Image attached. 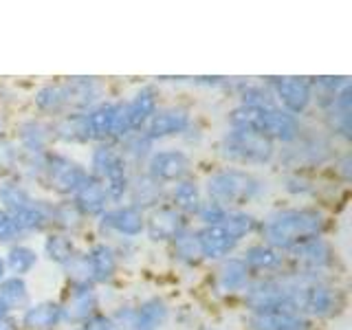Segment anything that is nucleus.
<instances>
[{
	"mask_svg": "<svg viewBox=\"0 0 352 330\" xmlns=\"http://www.w3.org/2000/svg\"><path fill=\"white\" fill-rule=\"evenodd\" d=\"M328 216L317 205L278 207L260 218L258 236L264 245L286 253L304 240L326 236Z\"/></svg>",
	"mask_w": 352,
	"mask_h": 330,
	"instance_id": "1",
	"label": "nucleus"
},
{
	"mask_svg": "<svg viewBox=\"0 0 352 330\" xmlns=\"http://www.w3.org/2000/svg\"><path fill=\"white\" fill-rule=\"evenodd\" d=\"M227 128L258 132V135L271 139L275 146H289L291 141L300 137L304 124L300 117L284 113L275 104L271 106L236 104L227 113Z\"/></svg>",
	"mask_w": 352,
	"mask_h": 330,
	"instance_id": "2",
	"label": "nucleus"
},
{
	"mask_svg": "<svg viewBox=\"0 0 352 330\" xmlns=\"http://www.w3.org/2000/svg\"><path fill=\"white\" fill-rule=\"evenodd\" d=\"M201 187L205 198L227 209H247L267 194V183L258 174L245 168H234V165H223L207 174Z\"/></svg>",
	"mask_w": 352,
	"mask_h": 330,
	"instance_id": "3",
	"label": "nucleus"
},
{
	"mask_svg": "<svg viewBox=\"0 0 352 330\" xmlns=\"http://www.w3.org/2000/svg\"><path fill=\"white\" fill-rule=\"evenodd\" d=\"M293 282V311L308 322L330 319L344 311V293L330 275L289 271Z\"/></svg>",
	"mask_w": 352,
	"mask_h": 330,
	"instance_id": "4",
	"label": "nucleus"
},
{
	"mask_svg": "<svg viewBox=\"0 0 352 330\" xmlns=\"http://www.w3.org/2000/svg\"><path fill=\"white\" fill-rule=\"evenodd\" d=\"M335 154H337L335 141L324 130L304 128L295 141L278 150L275 161L282 165L284 172H311L330 165Z\"/></svg>",
	"mask_w": 352,
	"mask_h": 330,
	"instance_id": "5",
	"label": "nucleus"
},
{
	"mask_svg": "<svg viewBox=\"0 0 352 330\" xmlns=\"http://www.w3.org/2000/svg\"><path fill=\"white\" fill-rule=\"evenodd\" d=\"M218 157L234 168H264L278 157V146L258 132L227 128L218 139Z\"/></svg>",
	"mask_w": 352,
	"mask_h": 330,
	"instance_id": "6",
	"label": "nucleus"
},
{
	"mask_svg": "<svg viewBox=\"0 0 352 330\" xmlns=\"http://www.w3.org/2000/svg\"><path fill=\"white\" fill-rule=\"evenodd\" d=\"M86 168L95 181L102 183L110 203L113 205L126 203L132 168L126 163V159L121 157V152L115 143H95Z\"/></svg>",
	"mask_w": 352,
	"mask_h": 330,
	"instance_id": "7",
	"label": "nucleus"
},
{
	"mask_svg": "<svg viewBox=\"0 0 352 330\" xmlns=\"http://www.w3.org/2000/svg\"><path fill=\"white\" fill-rule=\"evenodd\" d=\"M247 313L275 311V308H291L293 311V282L289 269L280 275L253 278L245 293L240 295Z\"/></svg>",
	"mask_w": 352,
	"mask_h": 330,
	"instance_id": "8",
	"label": "nucleus"
},
{
	"mask_svg": "<svg viewBox=\"0 0 352 330\" xmlns=\"http://www.w3.org/2000/svg\"><path fill=\"white\" fill-rule=\"evenodd\" d=\"M88 168L62 150H49L44 157L42 187L58 198H71L88 179Z\"/></svg>",
	"mask_w": 352,
	"mask_h": 330,
	"instance_id": "9",
	"label": "nucleus"
},
{
	"mask_svg": "<svg viewBox=\"0 0 352 330\" xmlns=\"http://www.w3.org/2000/svg\"><path fill=\"white\" fill-rule=\"evenodd\" d=\"M119 330H163L170 319V306L161 295H150L137 304H121L113 313Z\"/></svg>",
	"mask_w": 352,
	"mask_h": 330,
	"instance_id": "10",
	"label": "nucleus"
},
{
	"mask_svg": "<svg viewBox=\"0 0 352 330\" xmlns=\"http://www.w3.org/2000/svg\"><path fill=\"white\" fill-rule=\"evenodd\" d=\"M273 102L284 113L293 117H304L313 108V84L311 77L300 75H275L264 80Z\"/></svg>",
	"mask_w": 352,
	"mask_h": 330,
	"instance_id": "11",
	"label": "nucleus"
},
{
	"mask_svg": "<svg viewBox=\"0 0 352 330\" xmlns=\"http://www.w3.org/2000/svg\"><path fill=\"white\" fill-rule=\"evenodd\" d=\"M289 271H300V273H315V275H330L337 267V253L335 247L330 245V240L324 236L304 240L300 245H295L284 253Z\"/></svg>",
	"mask_w": 352,
	"mask_h": 330,
	"instance_id": "12",
	"label": "nucleus"
},
{
	"mask_svg": "<svg viewBox=\"0 0 352 330\" xmlns=\"http://www.w3.org/2000/svg\"><path fill=\"white\" fill-rule=\"evenodd\" d=\"M97 231L102 238L115 240H137L146 231V214L130 203L110 205L97 220Z\"/></svg>",
	"mask_w": 352,
	"mask_h": 330,
	"instance_id": "13",
	"label": "nucleus"
},
{
	"mask_svg": "<svg viewBox=\"0 0 352 330\" xmlns=\"http://www.w3.org/2000/svg\"><path fill=\"white\" fill-rule=\"evenodd\" d=\"M194 161L190 152L183 148H159L150 154V159L143 165V172L152 176L154 181L170 187L183 179L192 176Z\"/></svg>",
	"mask_w": 352,
	"mask_h": 330,
	"instance_id": "14",
	"label": "nucleus"
},
{
	"mask_svg": "<svg viewBox=\"0 0 352 330\" xmlns=\"http://www.w3.org/2000/svg\"><path fill=\"white\" fill-rule=\"evenodd\" d=\"M64 324L71 328H80L93 315L102 313L97 286L93 284H66V293L60 300Z\"/></svg>",
	"mask_w": 352,
	"mask_h": 330,
	"instance_id": "15",
	"label": "nucleus"
},
{
	"mask_svg": "<svg viewBox=\"0 0 352 330\" xmlns=\"http://www.w3.org/2000/svg\"><path fill=\"white\" fill-rule=\"evenodd\" d=\"M192 227V220L179 214L172 205L163 203L146 214V236L154 245H172V242Z\"/></svg>",
	"mask_w": 352,
	"mask_h": 330,
	"instance_id": "16",
	"label": "nucleus"
},
{
	"mask_svg": "<svg viewBox=\"0 0 352 330\" xmlns=\"http://www.w3.org/2000/svg\"><path fill=\"white\" fill-rule=\"evenodd\" d=\"M324 119V132L337 141L348 143L352 139V84L350 80L339 88L326 108L319 110Z\"/></svg>",
	"mask_w": 352,
	"mask_h": 330,
	"instance_id": "17",
	"label": "nucleus"
},
{
	"mask_svg": "<svg viewBox=\"0 0 352 330\" xmlns=\"http://www.w3.org/2000/svg\"><path fill=\"white\" fill-rule=\"evenodd\" d=\"M194 124V115L190 108L185 106H161L154 117L148 121V126L143 128V132L154 141H165V139H176L183 137L185 130Z\"/></svg>",
	"mask_w": 352,
	"mask_h": 330,
	"instance_id": "18",
	"label": "nucleus"
},
{
	"mask_svg": "<svg viewBox=\"0 0 352 330\" xmlns=\"http://www.w3.org/2000/svg\"><path fill=\"white\" fill-rule=\"evenodd\" d=\"M119 113H121V99H102L91 110H86V124L91 130L93 146L95 143H115L117 146V132H119Z\"/></svg>",
	"mask_w": 352,
	"mask_h": 330,
	"instance_id": "19",
	"label": "nucleus"
},
{
	"mask_svg": "<svg viewBox=\"0 0 352 330\" xmlns=\"http://www.w3.org/2000/svg\"><path fill=\"white\" fill-rule=\"evenodd\" d=\"M253 280V275L245 267L240 256H229L216 262V271L212 275V289L218 297H240Z\"/></svg>",
	"mask_w": 352,
	"mask_h": 330,
	"instance_id": "20",
	"label": "nucleus"
},
{
	"mask_svg": "<svg viewBox=\"0 0 352 330\" xmlns=\"http://www.w3.org/2000/svg\"><path fill=\"white\" fill-rule=\"evenodd\" d=\"M14 143L22 154H47L55 146L51 135V121L38 115L20 119L16 126Z\"/></svg>",
	"mask_w": 352,
	"mask_h": 330,
	"instance_id": "21",
	"label": "nucleus"
},
{
	"mask_svg": "<svg viewBox=\"0 0 352 330\" xmlns=\"http://www.w3.org/2000/svg\"><path fill=\"white\" fill-rule=\"evenodd\" d=\"M240 260L245 262V267L253 278H267V275H280L289 269L286 264V256L282 251L264 245L262 240L251 242L240 253Z\"/></svg>",
	"mask_w": 352,
	"mask_h": 330,
	"instance_id": "22",
	"label": "nucleus"
},
{
	"mask_svg": "<svg viewBox=\"0 0 352 330\" xmlns=\"http://www.w3.org/2000/svg\"><path fill=\"white\" fill-rule=\"evenodd\" d=\"M126 203L141 209L143 214H148L152 209H157L159 205L168 203V187L161 185L159 181H154L152 176H148L143 170H132Z\"/></svg>",
	"mask_w": 352,
	"mask_h": 330,
	"instance_id": "23",
	"label": "nucleus"
},
{
	"mask_svg": "<svg viewBox=\"0 0 352 330\" xmlns=\"http://www.w3.org/2000/svg\"><path fill=\"white\" fill-rule=\"evenodd\" d=\"M66 99H69V110L73 113H86L102 99H106L104 84L99 77L93 75H73L62 80Z\"/></svg>",
	"mask_w": 352,
	"mask_h": 330,
	"instance_id": "24",
	"label": "nucleus"
},
{
	"mask_svg": "<svg viewBox=\"0 0 352 330\" xmlns=\"http://www.w3.org/2000/svg\"><path fill=\"white\" fill-rule=\"evenodd\" d=\"M159 97H161V93L157 86L143 84L128 99H124V113L128 119L130 132H141L148 126V121L161 108Z\"/></svg>",
	"mask_w": 352,
	"mask_h": 330,
	"instance_id": "25",
	"label": "nucleus"
},
{
	"mask_svg": "<svg viewBox=\"0 0 352 330\" xmlns=\"http://www.w3.org/2000/svg\"><path fill=\"white\" fill-rule=\"evenodd\" d=\"M198 249H201L203 262H220L229 256H236L240 242L229 234L223 225L216 227H194Z\"/></svg>",
	"mask_w": 352,
	"mask_h": 330,
	"instance_id": "26",
	"label": "nucleus"
},
{
	"mask_svg": "<svg viewBox=\"0 0 352 330\" xmlns=\"http://www.w3.org/2000/svg\"><path fill=\"white\" fill-rule=\"evenodd\" d=\"M84 253H86L88 269H91V278H93L95 286L110 284L117 278L121 260L117 256L113 242H110V240H97Z\"/></svg>",
	"mask_w": 352,
	"mask_h": 330,
	"instance_id": "27",
	"label": "nucleus"
},
{
	"mask_svg": "<svg viewBox=\"0 0 352 330\" xmlns=\"http://www.w3.org/2000/svg\"><path fill=\"white\" fill-rule=\"evenodd\" d=\"M245 326L247 330H311L313 322L291 308H275V311L247 313Z\"/></svg>",
	"mask_w": 352,
	"mask_h": 330,
	"instance_id": "28",
	"label": "nucleus"
},
{
	"mask_svg": "<svg viewBox=\"0 0 352 330\" xmlns=\"http://www.w3.org/2000/svg\"><path fill=\"white\" fill-rule=\"evenodd\" d=\"M18 324L22 330H60L64 326L62 306L58 300L31 302L20 313Z\"/></svg>",
	"mask_w": 352,
	"mask_h": 330,
	"instance_id": "29",
	"label": "nucleus"
},
{
	"mask_svg": "<svg viewBox=\"0 0 352 330\" xmlns=\"http://www.w3.org/2000/svg\"><path fill=\"white\" fill-rule=\"evenodd\" d=\"M51 135L53 143H62V146H88V143L93 146L84 113L69 110V113L51 119Z\"/></svg>",
	"mask_w": 352,
	"mask_h": 330,
	"instance_id": "30",
	"label": "nucleus"
},
{
	"mask_svg": "<svg viewBox=\"0 0 352 330\" xmlns=\"http://www.w3.org/2000/svg\"><path fill=\"white\" fill-rule=\"evenodd\" d=\"M71 201L77 209H80V214L86 220H97L110 205H113L106 190L102 187V183L95 181L93 176H88L86 183L71 196Z\"/></svg>",
	"mask_w": 352,
	"mask_h": 330,
	"instance_id": "31",
	"label": "nucleus"
},
{
	"mask_svg": "<svg viewBox=\"0 0 352 330\" xmlns=\"http://www.w3.org/2000/svg\"><path fill=\"white\" fill-rule=\"evenodd\" d=\"M203 201H205L203 187L194 179V176H190V179H183V181L168 187V205H172L176 212L183 214L185 218H190V220H194L198 207H201Z\"/></svg>",
	"mask_w": 352,
	"mask_h": 330,
	"instance_id": "32",
	"label": "nucleus"
},
{
	"mask_svg": "<svg viewBox=\"0 0 352 330\" xmlns=\"http://www.w3.org/2000/svg\"><path fill=\"white\" fill-rule=\"evenodd\" d=\"M31 102H33V108L38 110V117H44L49 121L69 113V99H66V91L62 82H47L38 86Z\"/></svg>",
	"mask_w": 352,
	"mask_h": 330,
	"instance_id": "33",
	"label": "nucleus"
},
{
	"mask_svg": "<svg viewBox=\"0 0 352 330\" xmlns=\"http://www.w3.org/2000/svg\"><path fill=\"white\" fill-rule=\"evenodd\" d=\"M33 198H36L33 190L25 181H20L18 176H9V179L0 181V207H3L11 218H16L25 212L33 203Z\"/></svg>",
	"mask_w": 352,
	"mask_h": 330,
	"instance_id": "34",
	"label": "nucleus"
},
{
	"mask_svg": "<svg viewBox=\"0 0 352 330\" xmlns=\"http://www.w3.org/2000/svg\"><path fill=\"white\" fill-rule=\"evenodd\" d=\"M82 249L77 247V240L69 234H60V231H47L42 240V256L51 264L66 267Z\"/></svg>",
	"mask_w": 352,
	"mask_h": 330,
	"instance_id": "35",
	"label": "nucleus"
},
{
	"mask_svg": "<svg viewBox=\"0 0 352 330\" xmlns=\"http://www.w3.org/2000/svg\"><path fill=\"white\" fill-rule=\"evenodd\" d=\"M117 148L132 170H143V165L150 159V154L157 150V143L141 130V132H130L128 137H124L117 143Z\"/></svg>",
	"mask_w": 352,
	"mask_h": 330,
	"instance_id": "36",
	"label": "nucleus"
},
{
	"mask_svg": "<svg viewBox=\"0 0 352 330\" xmlns=\"http://www.w3.org/2000/svg\"><path fill=\"white\" fill-rule=\"evenodd\" d=\"M88 220L80 214V209L73 205L71 198H58L53 201V223L51 231H60V234L77 236L86 227Z\"/></svg>",
	"mask_w": 352,
	"mask_h": 330,
	"instance_id": "37",
	"label": "nucleus"
},
{
	"mask_svg": "<svg viewBox=\"0 0 352 330\" xmlns=\"http://www.w3.org/2000/svg\"><path fill=\"white\" fill-rule=\"evenodd\" d=\"M5 256V264H7V273L16 275V278H27L33 271H36L38 262H40V253L29 247L27 242H16V245H9Z\"/></svg>",
	"mask_w": 352,
	"mask_h": 330,
	"instance_id": "38",
	"label": "nucleus"
},
{
	"mask_svg": "<svg viewBox=\"0 0 352 330\" xmlns=\"http://www.w3.org/2000/svg\"><path fill=\"white\" fill-rule=\"evenodd\" d=\"M0 302L5 304V308L11 313H22L31 304V291L27 278H16V275H7L0 282Z\"/></svg>",
	"mask_w": 352,
	"mask_h": 330,
	"instance_id": "39",
	"label": "nucleus"
},
{
	"mask_svg": "<svg viewBox=\"0 0 352 330\" xmlns=\"http://www.w3.org/2000/svg\"><path fill=\"white\" fill-rule=\"evenodd\" d=\"M170 247V256L176 264H181L183 269H196L198 264H203L201 258V249H198L196 234H194V225L176 238Z\"/></svg>",
	"mask_w": 352,
	"mask_h": 330,
	"instance_id": "40",
	"label": "nucleus"
},
{
	"mask_svg": "<svg viewBox=\"0 0 352 330\" xmlns=\"http://www.w3.org/2000/svg\"><path fill=\"white\" fill-rule=\"evenodd\" d=\"M223 227L242 245V240H247L251 236H258L260 218L253 212H249V209H227Z\"/></svg>",
	"mask_w": 352,
	"mask_h": 330,
	"instance_id": "41",
	"label": "nucleus"
},
{
	"mask_svg": "<svg viewBox=\"0 0 352 330\" xmlns=\"http://www.w3.org/2000/svg\"><path fill=\"white\" fill-rule=\"evenodd\" d=\"M280 183L282 190L293 198H313L319 192V185L311 172H284Z\"/></svg>",
	"mask_w": 352,
	"mask_h": 330,
	"instance_id": "42",
	"label": "nucleus"
},
{
	"mask_svg": "<svg viewBox=\"0 0 352 330\" xmlns=\"http://www.w3.org/2000/svg\"><path fill=\"white\" fill-rule=\"evenodd\" d=\"M18 163H20V150L14 143V139H0V181L9 179V176H16L18 172Z\"/></svg>",
	"mask_w": 352,
	"mask_h": 330,
	"instance_id": "43",
	"label": "nucleus"
},
{
	"mask_svg": "<svg viewBox=\"0 0 352 330\" xmlns=\"http://www.w3.org/2000/svg\"><path fill=\"white\" fill-rule=\"evenodd\" d=\"M62 271H64L66 284H93L91 269H88V260H86L84 251L77 253V256L69 264H66V267H62Z\"/></svg>",
	"mask_w": 352,
	"mask_h": 330,
	"instance_id": "44",
	"label": "nucleus"
},
{
	"mask_svg": "<svg viewBox=\"0 0 352 330\" xmlns=\"http://www.w3.org/2000/svg\"><path fill=\"white\" fill-rule=\"evenodd\" d=\"M225 216H227V207L205 198L201 207H198L194 220H198V227H216V225H223Z\"/></svg>",
	"mask_w": 352,
	"mask_h": 330,
	"instance_id": "45",
	"label": "nucleus"
},
{
	"mask_svg": "<svg viewBox=\"0 0 352 330\" xmlns=\"http://www.w3.org/2000/svg\"><path fill=\"white\" fill-rule=\"evenodd\" d=\"M25 240V234L20 231V227L16 225V220L11 218L3 207H0V245H16V242Z\"/></svg>",
	"mask_w": 352,
	"mask_h": 330,
	"instance_id": "46",
	"label": "nucleus"
},
{
	"mask_svg": "<svg viewBox=\"0 0 352 330\" xmlns=\"http://www.w3.org/2000/svg\"><path fill=\"white\" fill-rule=\"evenodd\" d=\"M328 168H333L335 179H337L341 185H348V183H350V176H352V154H350L348 150L337 152V154H335V159L330 161Z\"/></svg>",
	"mask_w": 352,
	"mask_h": 330,
	"instance_id": "47",
	"label": "nucleus"
},
{
	"mask_svg": "<svg viewBox=\"0 0 352 330\" xmlns=\"http://www.w3.org/2000/svg\"><path fill=\"white\" fill-rule=\"evenodd\" d=\"M80 330H119L117 324L113 322V317H110V313H97L93 315L88 322H84L80 326Z\"/></svg>",
	"mask_w": 352,
	"mask_h": 330,
	"instance_id": "48",
	"label": "nucleus"
},
{
	"mask_svg": "<svg viewBox=\"0 0 352 330\" xmlns=\"http://www.w3.org/2000/svg\"><path fill=\"white\" fill-rule=\"evenodd\" d=\"M9 130H11V117H9V110L0 108V139L9 137Z\"/></svg>",
	"mask_w": 352,
	"mask_h": 330,
	"instance_id": "49",
	"label": "nucleus"
},
{
	"mask_svg": "<svg viewBox=\"0 0 352 330\" xmlns=\"http://www.w3.org/2000/svg\"><path fill=\"white\" fill-rule=\"evenodd\" d=\"M0 330H22L18 324V317L16 315H9L0 319Z\"/></svg>",
	"mask_w": 352,
	"mask_h": 330,
	"instance_id": "50",
	"label": "nucleus"
},
{
	"mask_svg": "<svg viewBox=\"0 0 352 330\" xmlns=\"http://www.w3.org/2000/svg\"><path fill=\"white\" fill-rule=\"evenodd\" d=\"M7 264H5V256H3V253H0V282H3L5 278H7Z\"/></svg>",
	"mask_w": 352,
	"mask_h": 330,
	"instance_id": "51",
	"label": "nucleus"
},
{
	"mask_svg": "<svg viewBox=\"0 0 352 330\" xmlns=\"http://www.w3.org/2000/svg\"><path fill=\"white\" fill-rule=\"evenodd\" d=\"M11 313L7 311V308H5V304L3 302H0V319H3V317H9Z\"/></svg>",
	"mask_w": 352,
	"mask_h": 330,
	"instance_id": "52",
	"label": "nucleus"
},
{
	"mask_svg": "<svg viewBox=\"0 0 352 330\" xmlns=\"http://www.w3.org/2000/svg\"><path fill=\"white\" fill-rule=\"evenodd\" d=\"M69 330H80V328H69Z\"/></svg>",
	"mask_w": 352,
	"mask_h": 330,
	"instance_id": "53",
	"label": "nucleus"
}]
</instances>
